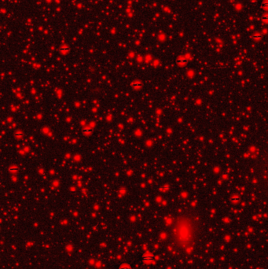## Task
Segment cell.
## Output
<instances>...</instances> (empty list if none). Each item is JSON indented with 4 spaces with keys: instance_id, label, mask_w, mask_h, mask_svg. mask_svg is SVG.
Returning a JSON list of instances; mask_svg holds the SVG:
<instances>
[{
    "instance_id": "6da1fadb",
    "label": "cell",
    "mask_w": 268,
    "mask_h": 269,
    "mask_svg": "<svg viewBox=\"0 0 268 269\" xmlns=\"http://www.w3.org/2000/svg\"><path fill=\"white\" fill-rule=\"evenodd\" d=\"M152 259V255L149 253H146L144 254L143 256V261L145 263H149V261H151V260Z\"/></svg>"
},
{
    "instance_id": "277c9868",
    "label": "cell",
    "mask_w": 268,
    "mask_h": 269,
    "mask_svg": "<svg viewBox=\"0 0 268 269\" xmlns=\"http://www.w3.org/2000/svg\"><path fill=\"white\" fill-rule=\"evenodd\" d=\"M262 7L268 10V0H264V1L262 2Z\"/></svg>"
},
{
    "instance_id": "7a4b0ae2",
    "label": "cell",
    "mask_w": 268,
    "mask_h": 269,
    "mask_svg": "<svg viewBox=\"0 0 268 269\" xmlns=\"http://www.w3.org/2000/svg\"><path fill=\"white\" fill-rule=\"evenodd\" d=\"M14 137L17 139H21L24 137V134L21 131H17L16 132L14 133Z\"/></svg>"
},
{
    "instance_id": "5b68a950",
    "label": "cell",
    "mask_w": 268,
    "mask_h": 269,
    "mask_svg": "<svg viewBox=\"0 0 268 269\" xmlns=\"http://www.w3.org/2000/svg\"><path fill=\"white\" fill-rule=\"evenodd\" d=\"M262 19H263V21H266V22H268V13H266V14H264L263 16Z\"/></svg>"
},
{
    "instance_id": "3957f363",
    "label": "cell",
    "mask_w": 268,
    "mask_h": 269,
    "mask_svg": "<svg viewBox=\"0 0 268 269\" xmlns=\"http://www.w3.org/2000/svg\"><path fill=\"white\" fill-rule=\"evenodd\" d=\"M119 269H131V267L127 264H123L122 265L120 266Z\"/></svg>"
}]
</instances>
